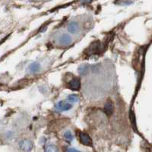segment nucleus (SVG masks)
Returning <instances> with one entry per match:
<instances>
[{"label":"nucleus","mask_w":152,"mask_h":152,"mask_svg":"<svg viewBox=\"0 0 152 152\" xmlns=\"http://www.w3.org/2000/svg\"><path fill=\"white\" fill-rule=\"evenodd\" d=\"M45 152H58V149L54 145H48L46 146Z\"/></svg>","instance_id":"obj_10"},{"label":"nucleus","mask_w":152,"mask_h":152,"mask_svg":"<svg viewBox=\"0 0 152 152\" xmlns=\"http://www.w3.org/2000/svg\"><path fill=\"white\" fill-rule=\"evenodd\" d=\"M103 51V46L99 41L93 42L90 45V47H88L87 50H85V54L88 56L95 55Z\"/></svg>","instance_id":"obj_1"},{"label":"nucleus","mask_w":152,"mask_h":152,"mask_svg":"<svg viewBox=\"0 0 152 152\" xmlns=\"http://www.w3.org/2000/svg\"><path fill=\"white\" fill-rule=\"evenodd\" d=\"M72 104H70V103L66 102V101H63V100L59 101L56 105V109L58 111H60V112L69 110L70 109H72Z\"/></svg>","instance_id":"obj_2"},{"label":"nucleus","mask_w":152,"mask_h":152,"mask_svg":"<svg viewBox=\"0 0 152 152\" xmlns=\"http://www.w3.org/2000/svg\"><path fill=\"white\" fill-rule=\"evenodd\" d=\"M67 88L71 89L72 91H78L81 88V81L80 79L78 78H75L72 79L67 84Z\"/></svg>","instance_id":"obj_3"},{"label":"nucleus","mask_w":152,"mask_h":152,"mask_svg":"<svg viewBox=\"0 0 152 152\" xmlns=\"http://www.w3.org/2000/svg\"><path fill=\"white\" fill-rule=\"evenodd\" d=\"M20 148L25 152H29L33 148V143L30 140H23L20 142Z\"/></svg>","instance_id":"obj_5"},{"label":"nucleus","mask_w":152,"mask_h":152,"mask_svg":"<svg viewBox=\"0 0 152 152\" xmlns=\"http://www.w3.org/2000/svg\"><path fill=\"white\" fill-rule=\"evenodd\" d=\"M68 100L71 103H75L78 101V95L76 94H70L68 96Z\"/></svg>","instance_id":"obj_11"},{"label":"nucleus","mask_w":152,"mask_h":152,"mask_svg":"<svg viewBox=\"0 0 152 152\" xmlns=\"http://www.w3.org/2000/svg\"><path fill=\"white\" fill-rule=\"evenodd\" d=\"M67 152H79L78 150H76L75 148H70L67 150Z\"/></svg>","instance_id":"obj_14"},{"label":"nucleus","mask_w":152,"mask_h":152,"mask_svg":"<svg viewBox=\"0 0 152 152\" xmlns=\"http://www.w3.org/2000/svg\"><path fill=\"white\" fill-rule=\"evenodd\" d=\"M78 30V25L76 22L69 23L68 25V31L72 34H75Z\"/></svg>","instance_id":"obj_9"},{"label":"nucleus","mask_w":152,"mask_h":152,"mask_svg":"<svg viewBox=\"0 0 152 152\" xmlns=\"http://www.w3.org/2000/svg\"><path fill=\"white\" fill-rule=\"evenodd\" d=\"M79 141L81 144L86 146H91L92 141L89 135L85 132H79Z\"/></svg>","instance_id":"obj_4"},{"label":"nucleus","mask_w":152,"mask_h":152,"mask_svg":"<svg viewBox=\"0 0 152 152\" xmlns=\"http://www.w3.org/2000/svg\"><path fill=\"white\" fill-rule=\"evenodd\" d=\"M40 69V65L38 62H33L32 64L29 66L28 68V71L31 73H36Z\"/></svg>","instance_id":"obj_7"},{"label":"nucleus","mask_w":152,"mask_h":152,"mask_svg":"<svg viewBox=\"0 0 152 152\" xmlns=\"http://www.w3.org/2000/svg\"><path fill=\"white\" fill-rule=\"evenodd\" d=\"M64 137H65V138H66V140L69 141V142H70V141H72L73 140V135H72V133L70 132H69V131L66 132L64 133Z\"/></svg>","instance_id":"obj_13"},{"label":"nucleus","mask_w":152,"mask_h":152,"mask_svg":"<svg viewBox=\"0 0 152 152\" xmlns=\"http://www.w3.org/2000/svg\"><path fill=\"white\" fill-rule=\"evenodd\" d=\"M113 112V105L111 101H108L104 107V113L107 116H110Z\"/></svg>","instance_id":"obj_8"},{"label":"nucleus","mask_w":152,"mask_h":152,"mask_svg":"<svg viewBox=\"0 0 152 152\" xmlns=\"http://www.w3.org/2000/svg\"><path fill=\"white\" fill-rule=\"evenodd\" d=\"M78 71L81 75H86L88 72V67L86 66H81L78 68Z\"/></svg>","instance_id":"obj_12"},{"label":"nucleus","mask_w":152,"mask_h":152,"mask_svg":"<svg viewBox=\"0 0 152 152\" xmlns=\"http://www.w3.org/2000/svg\"><path fill=\"white\" fill-rule=\"evenodd\" d=\"M59 42H60V43L62 44V45L68 46L72 43V38L69 35L64 34V35H62V36L60 37V39H59Z\"/></svg>","instance_id":"obj_6"}]
</instances>
